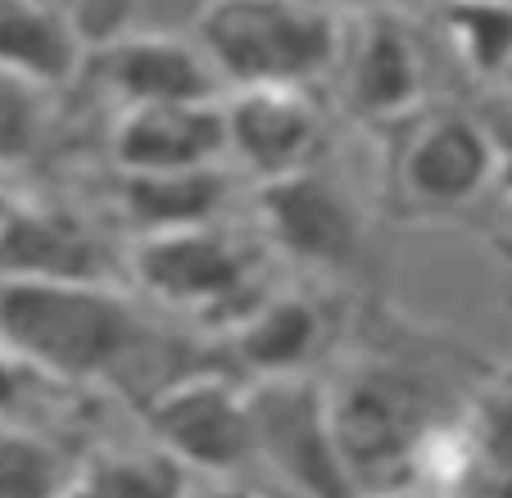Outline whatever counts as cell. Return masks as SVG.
Segmentation results:
<instances>
[{
    "mask_svg": "<svg viewBox=\"0 0 512 498\" xmlns=\"http://www.w3.org/2000/svg\"><path fill=\"white\" fill-rule=\"evenodd\" d=\"M50 5H55V0H50Z\"/></svg>",
    "mask_w": 512,
    "mask_h": 498,
    "instance_id": "27",
    "label": "cell"
},
{
    "mask_svg": "<svg viewBox=\"0 0 512 498\" xmlns=\"http://www.w3.org/2000/svg\"><path fill=\"white\" fill-rule=\"evenodd\" d=\"M499 173V154L472 118H435L404 145V186L413 200L454 209L485 191Z\"/></svg>",
    "mask_w": 512,
    "mask_h": 498,
    "instance_id": "11",
    "label": "cell"
},
{
    "mask_svg": "<svg viewBox=\"0 0 512 498\" xmlns=\"http://www.w3.org/2000/svg\"><path fill=\"white\" fill-rule=\"evenodd\" d=\"M37 136V91L0 77V159H19Z\"/></svg>",
    "mask_w": 512,
    "mask_h": 498,
    "instance_id": "21",
    "label": "cell"
},
{
    "mask_svg": "<svg viewBox=\"0 0 512 498\" xmlns=\"http://www.w3.org/2000/svg\"><path fill=\"white\" fill-rule=\"evenodd\" d=\"M82 68V32L50 0H0V77L59 87Z\"/></svg>",
    "mask_w": 512,
    "mask_h": 498,
    "instance_id": "13",
    "label": "cell"
},
{
    "mask_svg": "<svg viewBox=\"0 0 512 498\" xmlns=\"http://www.w3.org/2000/svg\"><path fill=\"white\" fill-rule=\"evenodd\" d=\"M82 480L105 498H191V471L159 444L105 453L82 471Z\"/></svg>",
    "mask_w": 512,
    "mask_h": 498,
    "instance_id": "17",
    "label": "cell"
},
{
    "mask_svg": "<svg viewBox=\"0 0 512 498\" xmlns=\"http://www.w3.org/2000/svg\"><path fill=\"white\" fill-rule=\"evenodd\" d=\"M259 218L290 259L313 268H349L363 249V222L354 213V200L318 168L263 182Z\"/></svg>",
    "mask_w": 512,
    "mask_h": 498,
    "instance_id": "7",
    "label": "cell"
},
{
    "mask_svg": "<svg viewBox=\"0 0 512 498\" xmlns=\"http://www.w3.org/2000/svg\"><path fill=\"white\" fill-rule=\"evenodd\" d=\"M64 485V462L50 444L0 431V498H59Z\"/></svg>",
    "mask_w": 512,
    "mask_h": 498,
    "instance_id": "20",
    "label": "cell"
},
{
    "mask_svg": "<svg viewBox=\"0 0 512 498\" xmlns=\"http://www.w3.org/2000/svg\"><path fill=\"white\" fill-rule=\"evenodd\" d=\"M345 96L363 118H399L422 96V55L399 14H363L345 50Z\"/></svg>",
    "mask_w": 512,
    "mask_h": 498,
    "instance_id": "12",
    "label": "cell"
},
{
    "mask_svg": "<svg viewBox=\"0 0 512 498\" xmlns=\"http://www.w3.org/2000/svg\"><path fill=\"white\" fill-rule=\"evenodd\" d=\"M132 268L155 299L195 308V313H223L232 299L245 295V281H250L241 249L213 227L141 236L132 249Z\"/></svg>",
    "mask_w": 512,
    "mask_h": 498,
    "instance_id": "6",
    "label": "cell"
},
{
    "mask_svg": "<svg viewBox=\"0 0 512 498\" xmlns=\"http://www.w3.org/2000/svg\"><path fill=\"white\" fill-rule=\"evenodd\" d=\"M136 313L100 281H0V349L23 372L96 381L136 349Z\"/></svg>",
    "mask_w": 512,
    "mask_h": 498,
    "instance_id": "1",
    "label": "cell"
},
{
    "mask_svg": "<svg viewBox=\"0 0 512 498\" xmlns=\"http://www.w3.org/2000/svg\"><path fill=\"white\" fill-rule=\"evenodd\" d=\"M245 403H250L254 458H263L304 498H358L331 431L327 390L318 381L309 376L259 381Z\"/></svg>",
    "mask_w": 512,
    "mask_h": 498,
    "instance_id": "4",
    "label": "cell"
},
{
    "mask_svg": "<svg viewBox=\"0 0 512 498\" xmlns=\"http://www.w3.org/2000/svg\"><path fill=\"white\" fill-rule=\"evenodd\" d=\"M59 498H105V494H100V489H91L87 480L78 476V480H68V485L59 489Z\"/></svg>",
    "mask_w": 512,
    "mask_h": 498,
    "instance_id": "24",
    "label": "cell"
},
{
    "mask_svg": "<svg viewBox=\"0 0 512 498\" xmlns=\"http://www.w3.org/2000/svg\"><path fill=\"white\" fill-rule=\"evenodd\" d=\"M195 46L232 91H304L336 68L345 37L318 0H209Z\"/></svg>",
    "mask_w": 512,
    "mask_h": 498,
    "instance_id": "2",
    "label": "cell"
},
{
    "mask_svg": "<svg viewBox=\"0 0 512 498\" xmlns=\"http://www.w3.org/2000/svg\"><path fill=\"white\" fill-rule=\"evenodd\" d=\"M445 32L472 73L512 68V0H449Z\"/></svg>",
    "mask_w": 512,
    "mask_h": 498,
    "instance_id": "18",
    "label": "cell"
},
{
    "mask_svg": "<svg viewBox=\"0 0 512 498\" xmlns=\"http://www.w3.org/2000/svg\"><path fill=\"white\" fill-rule=\"evenodd\" d=\"M390 498H454V494H390Z\"/></svg>",
    "mask_w": 512,
    "mask_h": 498,
    "instance_id": "26",
    "label": "cell"
},
{
    "mask_svg": "<svg viewBox=\"0 0 512 498\" xmlns=\"http://www.w3.org/2000/svg\"><path fill=\"white\" fill-rule=\"evenodd\" d=\"M114 159L123 168V177L223 168L227 159L223 100L123 109V118L114 127Z\"/></svg>",
    "mask_w": 512,
    "mask_h": 498,
    "instance_id": "9",
    "label": "cell"
},
{
    "mask_svg": "<svg viewBox=\"0 0 512 498\" xmlns=\"http://www.w3.org/2000/svg\"><path fill=\"white\" fill-rule=\"evenodd\" d=\"M463 471L481 480V498H512V399L494 403L463 440Z\"/></svg>",
    "mask_w": 512,
    "mask_h": 498,
    "instance_id": "19",
    "label": "cell"
},
{
    "mask_svg": "<svg viewBox=\"0 0 512 498\" xmlns=\"http://www.w3.org/2000/svg\"><path fill=\"white\" fill-rule=\"evenodd\" d=\"M227 200L223 168H195V173H136L123 177V213L141 236L186 227H213Z\"/></svg>",
    "mask_w": 512,
    "mask_h": 498,
    "instance_id": "16",
    "label": "cell"
},
{
    "mask_svg": "<svg viewBox=\"0 0 512 498\" xmlns=\"http://www.w3.org/2000/svg\"><path fill=\"white\" fill-rule=\"evenodd\" d=\"M327 340V317L300 295H277L268 304H250L232 322V349L259 381L309 376Z\"/></svg>",
    "mask_w": 512,
    "mask_h": 498,
    "instance_id": "14",
    "label": "cell"
},
{
    "mask_svg": "<svg viewBox=\"0 0 512 498\" xmlns=\"http://www.w3.org/2000/svg\"><path fill=\"white\" fill-rule=\"evenodd\" d=\"M19 394H23V367L14 363L5 349H0V412L14 408V403H19Z\"/></svg>",
    "mask_w": 512,
    "mask_h": 498,
    "instance_id": "22",
    "label": "cell"
},
{
    "mask_svg": "<svg viewBox=\"0 0 512 498\" xmlns=\"http://www.w3.org/2000/svg\"><path fill=\"white\" fill-rule=\"evenodd\" d=\"M14 209H19V204H14V200H10V186L0 182V222L10 218V213H14Z\"/></svg>",
    "mask_w": 512,
    "mask_h": 498,
    "instance_id": "25",
    "label": "cell"
},
{
    "mask_svg": "<svg viewBox=\"0 0 512 498\" xmlns=\"http://www.w3.org/2000/svg\"><path fill=\"white\" fill-rule=\"evenodd\" d=\"M223 127L227 154L263 182L313 168L322 145V118L304 91H232L223 105Z\"/></svg>",
    "mask_w": 512,
    "mask_h": 498,
    "instance_id": "8",
    "label": "cell"
},
{
    "mask_svg": "<svg viewBox=\"0 0 512 498\" xmlns=\"http://www.w3.org/2000/svg\"><path fill=\"white\" fill-rule=\"evenodd\" d=\"M327 403L340 462L358 498L404 494L408 480L422 476L431 440L445 431L426 385L390 363L358 367L349 381L327 390Z\"/></svg>",
    "mask_w": 512,
    "mask_h": 498,
    "instance_id": "3",
    "label": "cell"
},
{
    "mask_svg": "<svg viewBox=\"0 0 512 498\" xmlns=\"http://www.w3.org/2000/svg\"><path fill=\"white\" fill-rule=\"evenodd\" d=\"M100 77L123 100V109L204 105V100H218V91H223L195 37H164V32L105 41Z\"/></svg>",
    "mask_w": 512,
    "mask_h": 498,
    "instance_id": "10",
    "label": "cell"
},
{
    "mask_svg": "<svg viewBox=\"0 0 512 498\" xmlns=\"http://www.w3.org/2000/svg\"><path fill=\"white\" fill-rule=\"evenodd\" d=\"M155 444L186 471H241L254 458L250 403L223 376H186L159 390L145 408Z\"/></svg>",
    "mask_w": 512,
    "mask_h": 498,
    "instance_id": "5",
    "label": "cell"
},
{
    "mask_svg": "<svg viewBox=\"0 0 512 498\" xmlns=\"http://www.w3.org/2000/svg\"><path fill=\"white\" fill-rule=\"evenodd\" d=\"M100 249L64 213L14 209L0 222V281H96Z\"/></svg>",
    "mask_w": 512,
    "mask_h": 498,
    "instance_id": "15",
    "label": "cell"
},
{
    "mask_svg": "<svg viewBox=\"0 0 512 498\" xmlns=\"http://www.w3.org/2000/svg\"><path fill=\"white\" fill-rule=\"evenodd\" d=\"M349 5H358L363 14H399L404 0H349Z\"/></svg>",
    "mask_w": 512,
    "mask_h": 498,
    "instance_id": "23",
    "label": "cell"
}]
</instances>
